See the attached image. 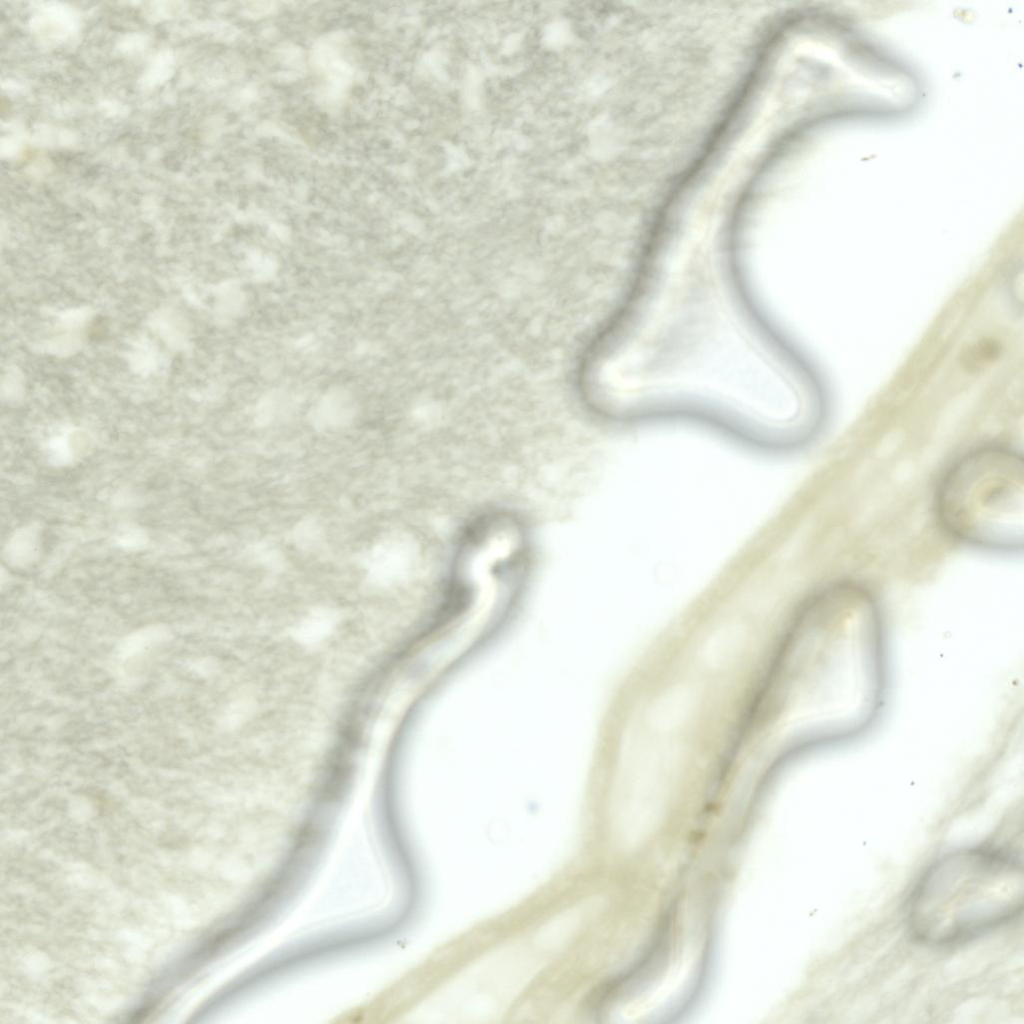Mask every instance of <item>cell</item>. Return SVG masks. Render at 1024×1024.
<instances>
[{
	"mask_svg": "<svg viewBox=\"0 0 1024 1024\" xmlns=\"http://www.w3.org/2000/svg\"><path fill=\"white\" fill-rule=\"evenodd\" d=\"M692 694L685 688H676L664 694L649 709L648 720L657 729H672L680 725L693 707Z\"/></svg>",
	"mask_w": 1024,
	"mask_h": 1024,
	"instance_id": "obj_3",
	"label": "cell"
},
{
	"mask_svg": "<svg viewBox=\"0 0 1024 1024\" xmlns=\"http://www.w3.org/2000/svg\"><path fill=\"white\" fill-rule=\"evenodd\" d=\"M931 510L941 533L960 546L996 555L1022 554V450L991 440L959 452L935 481Z\"/></svg>",
	"mask_w": 1024,
	"mask_h": 1024,
	"instance_id": "obj_2",
	"label": "cell"
},
{
	"mask_svg": "<svg viewBox=\"0 0 1024 1024\" xmlns=\"http://www.w3.org/2000/svg\"><path fill=\"white\" fill-rule=\"evenodd\" d=\"M1022 862L991 846L949 853L920 877L908 900L911 935L927 945L974 939L1017 917L1023 908Z\"/></svg>",
	"mask_w": 1024,
	"mask_h": 1024,
	"instance_id": "obj_1",
	"label": "cell"
},
{
	"mask_svg": "<svg viewBox=\"0 0 1024 1024\" xmlns=\"http://www.w3.org/2000/svg\"><path fill=\"white\" fill-rule=\"evenodd\" d=\"M742 635L734 630L723 631L705 644L703 658L710 665H719L728 660L742 644Z\"/></svg>",
	"mask_w": 1024,
	"mask_h": 1024,
	"instance_id": "obj_4",
	"label": "cell"
}]
</instances>
